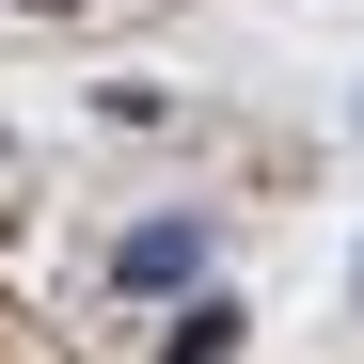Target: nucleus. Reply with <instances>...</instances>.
I'll use <instances>...</instances> for the list:
<instances>
[{"mask_svg":"<svg viewBox=\"0 0 364 364\" xmlns=\"http://www.w3.org/2000/svg\"><path fill=\"white\" fill-rule=\"evenodd\" d=\"M191 269H206V222H143L127 254H111V285H127V301H174Z\"/></svg>","mask_w":364,"mask_h":364,"instance_id":"nucleus-1","label":"nucleus"},{"mask_svg":"<svg viewBox=\"0 0 364 364\" xmlns=\"http://www.w3.org/2000/svg\"><path fill=\"white\" fill-rule=\"evenodd\" d=\"M237 348V301H191V317H174V364H222Z\"/></svg>","mask_w":364,"mask_h":364,"instance_id":"nucleus-2","label":"nucleus"}]
</instances>
